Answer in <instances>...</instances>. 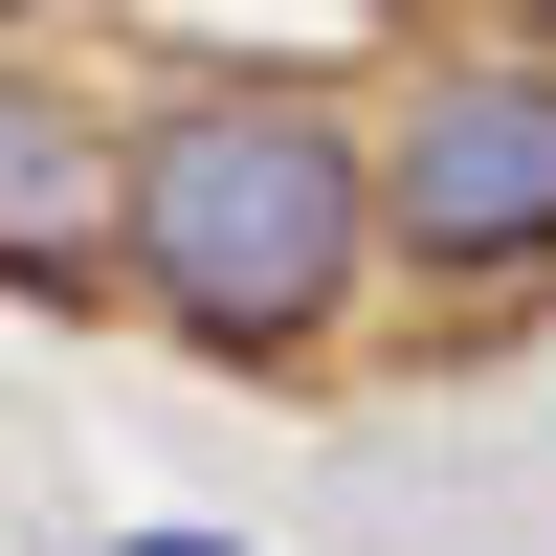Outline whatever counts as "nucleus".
<instances>
[{
  "label": "nucleus",
  "instance_id": "7ed1b4c3",
  "mask_svg": "<svg viewBox=\"0 0 556 556\" xmlns=\"http://www.w3.org/2000/svg\"><path fill=\"white\" fill-rule=\"evenodd\" d=\"M112 134L67 112V89H23L0 67V290H89V267H112Z\"/></svg>",
  "mask_w": 556,
  "mask_h": 556
},
{
  "label": "nucleus",
  "instance_id": "423d86ee",
  "mask_svg": "<svg viewBox=\"0 0 556 556\" xmlns=\"http://www.w3.org/2000/svg\"><path fill=\"white\" fill-rule=\"evenodd\" d=\"M534 23H556V0H534Z\"/></svg>",
  "mask_w": 556,
  "mask_h": 556
},
{
  "label": "nucleus",
  "instance_id": "f257e3e1",
  "mask_svg": "<svg viewBox=\"0 0 556 556\" xmlns=\"http://www.w3.org/2000/svg\"><path fill=\"white\" fill-rule=\"evenodd\" d=\"M112 267L156 290L178 356H312L379 267V134L312 112V89H178L112 178Z\"/></svg>",
  "mask_w": 556,
  "mask_h": 556
},
{
  "label": "nucleus",
  "instance_id": "20e7f679",
  "mask_svg": "<svg viewBox=\"0 0 556 556\" xmlns=\"http://www.w3.org/2000/svg\"><path fill=\"white\" fill-rule=\"evenodd\" d=\"M134 556H223V534H134Z\"/></svg>",
  "mask_w": 556,
  "mask_h": 556
},
{
  "label": "nucleus",
  "instance_id": "f03ea898",
  "mask_svg": "<svg viewBox=\"0 0 556 556\" xmlns=\"http://www.w3.org/2000/svg\"><path fill=\"white\" fill-rule=\"evenodd\" d=\"M379 245L424 290H556V45H424L401 67Z\"/></svg>",
  "mask_w": 556,
  "mask_h": 556
},
{
  "label": "nucleus",
  "instance_id": "39448f33",
  "mask_svg": "<svg viewBox=\"0 0 556 556\" xmlns=\"http://www.w3.org/2000/svg\"><path fill=\"white\" fill-rule=\"evenodd\" d=\"M0 23H23V0H0Z\"/></svg>",
  "mask_w": 556,
  "mask_h": 556
}]
</instances>
